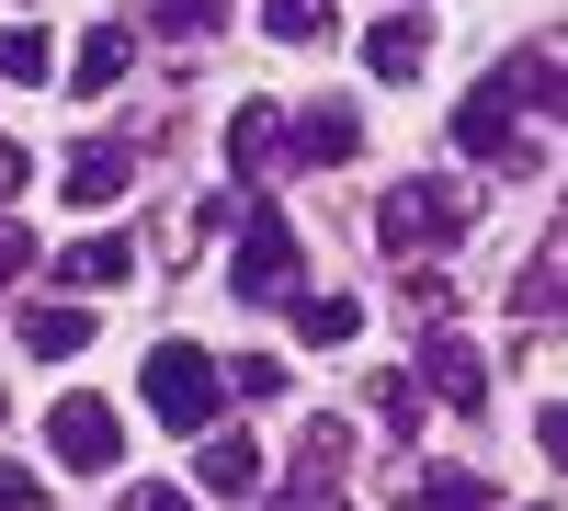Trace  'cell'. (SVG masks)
<instances>
[{"instance_id":"10","label":"cell","mask_w":568,"mask_h":511,"mask_svg":"<svg viewBox=\"0 0 568 511\" xmlns=\"http://www.w3.org/2000/svg\"><path fill=\"white\" fill-rule=\"evenodd\" d=\"M420 58H433V23H420V12L364 23V69H375V80H420Z\"/></svg>"},{"instance_id":"16","label":"cell","mask_w":568,"mask_h":511,"mask_svg":"<svg viewBox=\"0 0 568 511\" xmlns=\"http://www.w3.org/2000/svg\"><path fill=\"white\" fill-rule=\"evenodd\" d=\"M329 23H342V0H262L273 45H329Z\"/></svg>"},{"instance_id":"17","label":"cell","mask_w":568,"mask_h":511,"mask_svg":"<svg viewBox=\"0 0 568 511\" xmlns=\"http://www.w3.org/2000/svg\"><path fill=\"white\" fill-rule=\"evenodd\" d=\"M342 467H353V421H307V432H296V478L342 489Z\"/></svg>"},{"instance_id":"23","label":"cell","mask_w":568,"mask_h":511,"mask_svg":"<svg viewBox=\"0 0 568 511\" xmlns=\"http://www.w3.org/2000/svg\"><path fill=\"white\" fill-rule=\"evenodd\" d=\"M34 500H45V478H34V467H0V511H34Z\"/></svg>"},{"instance_id":"13","label":"cell","mask_w":568,"mask_h":511,"mask_svg":"<svg viewBox=\"0 0 568 511\" xmlns=\"http://www.w3.org/2000/svg\"><path fill=\"white\" fill-rule=\"evenodd\" d=\"M125 69H136V34H125V23H91V34H80V80H69V91H114Z\"/></svg>"},{"instance_id":"3","label":"cell","mask_w":568,"mask_h":511,"mask_svg":"<svg viewBox=\"0 0 568 511\" xmlns=\"http://www.w3.org/2000/svg\"><path fill=\"white\" fill-rule=\"evenodd\" d=\"M136 387H149V409H160L171 432H216V409H227V364H216L205 341H160Z\"/></svg>"},{"instance_id":"1","label":"cell","mask_w":568,"mask_h":511,"mask_svg":"<svg viewBox=\"0 0 568 511\" xmlns=\"http://www.w3.org/2000/svg\"><path fill=\"white\" fill-rule=\"evenodd\" d=\"M546 91H557L546 58H511L500 80H478V91L455 103V149H466V160H489V171H535V149H524V125H511V114L546 103Z\"/></svg>"},{"instance_id":"24","label":"cell","mask_w":568,"mask_h":511,"mask_svg":"<svg viewBox=\"0 0 568 511\" xmlns=\"http://www.w3.org/2000/svg\"><path fill=\"white\" fill-rule=\"evenodd\" d=\"M125 511H194V500H182L171 478H136V489H125Z\"/></svg>"},{"instance_id":"31","label":"cell","mask_w":568,"mask_h":511,"mask_svg":"<svg viewBox=\"0 0 568 511\" xmlns=\"http://www.w3.org/2000/svg\"><path fill=\"white\" fill-rule=\"evenodd\" d=\"M0 409H12V398H0Z\"/></svg>"},{"instance_id":"29","label":"cell","mask_w":568,"mask_h":511,"mask_svg":"<svg viewBox=\"0 0 568 511\" xmlns=\"http://www.w3.org/2000/svg\"><path fill=\"white\" fill-rule=\"evenodd\" d=\"M546 103H557V114H568V69H557V91H546Z\"/></svg>"},{"instance_id":"25","label":"cell","mask_w":568,"mask_h":511,"mask_svg":"<svg viewBox=\"0 0 568 511\" xmlns=\"http://www.w3.org/2000/svg\"><path fill=\"white\" fill-rule=\"evenodd\" d=\"M262 511H342V489H318V478H296L284 500H262Z\"/></svg>"},{"instance_id":"9","label":"cell","mask_w":568,"mask_h":511,"mask_svg":"<svg viewBox=\"0 0 568 511\" xmlns=\"http://www.w3.org/2000/svg\"><path fill=\"white\" fill-rule=\"evenodd\" d=\"M125 273H136V239H125V227H80V239L58 251V285H80V296H114Z\"/></svg>"},{"instance_id":"27","label":"cell","mask_w":568,"mask_h":511,"mask_svg":"<svg viewBox=\"0 0 568 511\" xmlns=\"http://www.w3.org/2000/svg\"><path fill=\"white\" fill-rule=\"evenodd\" d=\"M535 443H546V467H568V398H557L546 421H535Z\"/></svg>"},{"instance_id":"7","label":"cell","mask_w":568,"mask_h":511,"mask_svg":"<svg viewBox=\"0 0 568 511\" xmlns=\"http://www.w3.org/2000/svg\"><path fill=\"white\" fill-rule=\"evenodd\" d=\"M420 398H444V409H478V398H489V364L466 352L455 330H420Z\"/></svg>"},{"instance_id":"11","label":"cell","mask_w":568,"mask_h":511,"mask_svg":"<svg viewBox=\"0 0 568 511\" xmlns=\"http://www.w3.org/2000/svg\"><path fill=\"white\" fill-rule=\"evenodd\" d=\"M398 511H489V478H466V467H409V478H398Z\"/></svg>"},{"instance_id":"19","label":"cell","mask_w":568,"mask_h":511,"mask_svg":"<svg viewBox=\"0 0 568 511\" xmlns=\"http://www.w3.org/2000/svg\"><path fill=\"white\" fill-rule=\"evenodd\" d=\"M149 23L194 45V34H216V23H227V0H149Z\"/></svg>"},{"instance_id":"12","label":"cell","mask_w":568,"mask_h":511,"mask_svg":"<svg viewBox=\"0 0 568 511\" xmlns=\"http://www.w3.org/2000/svg\"><path fill=\"white\" fill-rule=\"evenodd\" d=\"M227 160H240V182H262L284 160V114L273 103H240V114H227Z\"/></svg>"},{"instance_id":"2","label":"cell","mask_w":568,"mask_h":511,"mask_svg":"<svg viewBox=\"0 0 568 511\" xmlns=\"http://www.w3.org/2000/svg\"><path fill=\"white\" fill-rule=\"evenodd\" d=\"M455 239H466V194L455 182H387V194H375V251L387 262H433Z\"/></svg>"},{"instance_id":"22","label":"cell","mask_w":568,"mask_h":511,"mask_svg":"<svg viewBox=\"0 0 568 511\" xmlns=\"http://www.w3.org/2000/svg\"><path fill=\"white\" fill-rule=\"evenodd\" d=\"M227 387H240V398H284V352H240V364H227Z\"/></svg>"},{"instance_id":"5","label":"cell","mask_w":568,"mask_h":511,"mask_svg":"<svg viewBox=\"0 0 568 511\" xmlns=\"http://www.w3.org/2000/svg\"><path fill=\"white\" fill-rule=\"evenodd\" d=\"M45 443H58L69 478H103L125 454V421H114V398H58V409H45Z\"/></svg>"},{"instance_id":"20","label":"cell","mask_w":568,"mask_h":511,"mask_svg":"<svg viewBox=\"0 0 568 511\" xmlns=\"http://www.w3.org/2000/svg\"><path fill=\"white\" fill-rule=\"evenodd\" d=\"M375 421L409 443V432H420V376H375Z\"/></svg>"},{"instance_id":"28","label":"cell","mask_w":568,"mask_h":511,"mask_svg":"<svg viewBox=\"0 0 568 511\" xmlns=\"http://www.w3.org/2000/svg\"><path fill=\"white\" fill-rule=\"evenodd\" d=\"M23 262H34V239H23L12 216H0V273H23Z\"/></svg>"},{"instance_id":"4","label":"cell","mask_w":568,"mask_h":511,"mask_svg":"<svg viewBox=\"0 0 568 511\" xmlns=\"http://www.w3.org/2000/svg\"><path fill=\"white\" fill-rule=\"evenodd\" d=\"M227 285H240V307L307 296V239H296L273 205H251V216H240V262H227Z\"/></svg>"},{"instance_id":"21","label":"cell","mask_w":568,"mask_h":511,"mask_svg":"<svg viewBox=\"0 0 568 511\" xmlns=\"http://www.w3.org/2000/svg\"><path fill=\"white\" fill-rule=\"evenodd\" d=\"M0 80H45V34H34V23L0 34Z\"/></svg>"},{"instance_id":"15","label":"cell","mask_w":568,"mask_h":511,"mask_svg":"<svg viewBox=\"0 0 568 511\" xmlns=\"http://www.w3.org/2000/svg\"><path fill=\"white\" fill-rule=\"evenodd\" d=\"M205 489H216V500L262 489V443H251V432H205Z\"/></svg>"},{"instance_id":"8","label":"cell","mask_w":568,"mask_h":511,"mask_svg":"<svg viewBox=\"0 0 568 511\" xmlns=\"http://www.w3.org/2000/svg\"><path fill=\"white\" fill-rule=\"evenodd\" d=\"M353 149H364V114L353 103H307L296 125H284V160H307V171H342Z\"/></svg>"},{"instance_id":"30","label":"cell","mask_w":568,"mask_h":511,"mask_svg":"<svg viewBox=\"0 0 568 511\" xmlns=\"http://www.w3.org/2000/svg\"><path fill=\"white\" fill-rule=\"evenodd\" d=\"M535 511H557V500H535Z\"/></svg>"},{"instance_id":"14","label":"cell","mask_w":568,"mask_h":511,"mask_svg":"<svg viewBox=\"0 0 568 511\" xmlns=\"http://www.w3.org/2000/svg\"><path fill=\"white\" fill-rule=\"evenodd\" d=\"M23 352H45V364L91 352V307H23Z\"/></svg>"},{"instance_id":"6","label":"cell","mask_w":568,"mask_h":511,"mask_svg":"<svg viewBox=\"0 0 568 511\" xmlns=\"http://www.w3.org/2000/svg\"><path fill=\"white\" fill-rule=\"evenodd\" d=\"M125 182H136V149H114V136H80V149L58 160V194H69L80 216H91V205H114Z\"/></svg>"},{"instance_id":"18","label":"cell","mask_w":568,"mask_h":511,"mask_svg":"<svg viewBox=\"0 0 568 511\" xmlns=\"http://www.w3.org/2000/svg\"><path fill=\"white\" fill-rule=\"evenodd\" d=\"M353 330H364V307H353V296H296V341L329 352V341H353Z\"/></svg>"},{"instance_id":"26","label":"cell","mask_w":568,"mask_h":511,"mask_svg":"<svg viewBox=\"0 0 568 511\" xmlns=\"http://www.w3.org/2000/svg\"><path fill=\"white\" fill-rule=\"evenodd\" d=\"M23 182H34V160L12 149V136H0V216H12V194H23Z\"/></svg>"}]
</instances>
